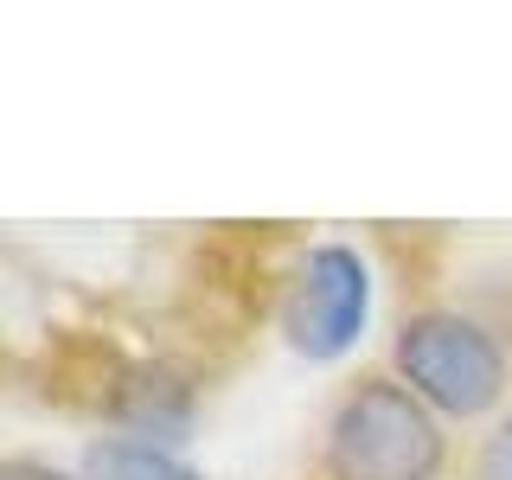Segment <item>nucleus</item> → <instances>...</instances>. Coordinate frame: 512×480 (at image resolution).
<instances>
[{"instance_id": "nucleus-6", "label": "nucleus", "mask_w": 512, "mask_h": 480, "mask_svg": "<svg viewBox=\"0 0 512 480\" xmlns=\"http://www.w3.org/2000/svg\"><path fill=\"white\" fill-rule=\"evenodd\" d=\"M480 480H512V416L487 436V448H480Z\"/></svg>"}, {"instance_id": "nucleus-1", "label": "nucleus", "mask_w": 512, "mask_h": 480, "mask_svg": "<svg viewBox=\"0 0 512 480\" xmlns=\"http://www.w3.org/2000/svg\"><path fill=\"white\" fill-rule=\"evenodd\" d=\"M327 474L333 480H436L442 474V423L410 384L365 378L340 397L327 423Z\"/></svg>"}, {"instance_id": "nucleus-3", "label": "nucleus", "mask_w": 512, "mask_h": 480, "mask_svg": "<svg viewBox=\"0 0 512 480\" xmlns=\"http://www.w3.org/2000/svg\"><path fill=\"white\" fill-rule=\"evenodd\" d=\"M372 314V269L352 244H314L282 301V340L314 365H333L359 346Z\"/></svg>"}, {"instance_id": "nucleus-2", "label": "nucleus", "mask_w": 512, "mask_h": 480, "mask_svg": "<svg viewBox=\"0 0 512 480\" xmlns=\"http://www.w3.org/2000/svg\"><path fill=\"white\" fill-rule=\"evenodd\" d=\"M397 372L436 416H487L506 397V352L480 320L429 308L397 333Z\"/></svg>"}, {"instance_id": "nucleus-5", "label": "nucleus", "mask_w": 512, "mask_h": 480, "mask_svg": "<svg viewBox=\"0 0 512 480\" xmlns=\"http://www.w3.org/2000/svg\"><path fill=\"white\" fill-rule=\"evenodd\" d=\"M84 480H205L192 461L173 448L141 442V436H96L84 448Z\"/></svg>"}, {"instance_id": "nucleus-4", "label": "nucleus", "mask_w": 512, "mask_h": 480, "mask_svg": "<svg viewBox=\"0 0 512 480\" xmlns=\"http://www.w3.org/2000/svg\"><path fill=\"white\" fill-rule=\"evenodd\" d=\"M109 410H116V423L128 436L167 448L192 429V384L180 372H167V365H135V372H122Z\"/></svg>"}, {"instance_id": "nucleus-7", "label": "nucleus", "mask_w": 512, "mask_h": 480, "mask_svg": "<svg viewBox=\"0 0 512 480\" xmlns=\"http://www.w3.org/2000/svg\"><path fill=\"white\" fill-rule=\"evenodd\" d=\"M0 480H71V474L45 468V461H26V455H13V461H0Z\"/></svg>"}]
</instances>
